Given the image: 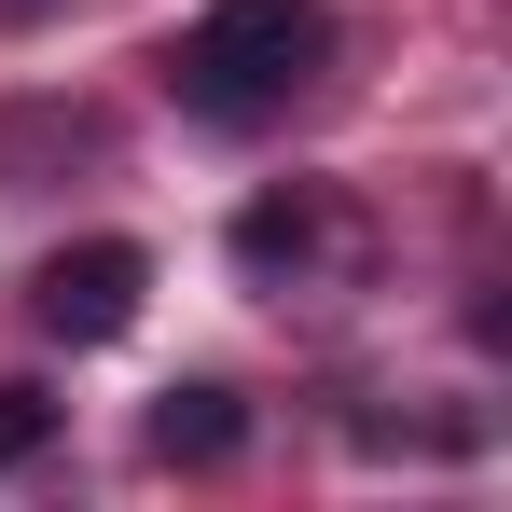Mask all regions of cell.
<instances>
[{
    "label": "cell",
    "instance_id": "1",
    "mask_svg": "<svg viewBox=\"0 0 512 512\" xmlns=\"http://www.w3.org/2000/svg\"><path fill=\"white\" fill-rule=\"evenodd\" d=\"M319 56H333V0H208L167 42V84L194 125H263L319 84Z\"/></svg>",
    "mask_w": 512,
    "mask_h": 512
},
{
    "label": "cell",
    "instance_id": "2",
    "mask_svg": "<svg viewBox=\"0 0 512 512\" xmlns=\"http://www.w3.org/2000/svg\"><path fill=\"white\" fill-rule=\"evenodd\" d=\"M139 291H153V250H139V236H70V250L28 277V319L56 346H111L139 319Z\"/></svg>",
    "mask_w": 512,
    "mask_h": 512
},
{
    "label": "cell",
    "instance_id": "3",
    "mask_svg": "<svg viewBox=\"0 0 512 512\" xmlns=\"http://www.w3.org/2000/svg\"><path fill=\"white\" fill-rule=\"evenodd\" d=\"M139 443H153V471H222V457L250 443V402L194 374V388H167V402L139 416Z\"/></svg>",
    "mask_w": 512,
    "mask_h": 512
},
{
    "label": "cell",
    "instance_id": "4",
    "mask_svg": "<svg viewBox=\"0 0 512 512\" xmlns=\"http://www.w3.org/2000/svg\"><path fill=\"white\" fill-rule=\"evenodd\" d=\"M319 250H333V208H319V194H250V208H236V263H250V277H305Z\"/></svg>",
    "mask_w": 512,
    "mask_h": 512
},
{
    "label": "cell",
    "instance_id": "5",
    "mask_svg": "<svg viewBox=\"0 0 512 512\" xmlns=\"http://www.w3.org/2000/svg\"><path fill=\"white\" fill-rule=\"evenodd\" d=\"M42 443H56V388H28V374H14V388H0V471H28Z\"/></svg>",
    "mask_w": 512,
    "mask_h": 512
}]
</instances>
